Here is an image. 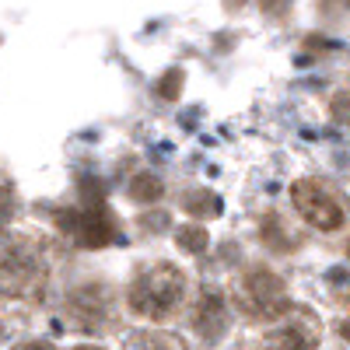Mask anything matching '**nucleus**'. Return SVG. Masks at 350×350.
I'll list each match as a JSON object with an SVG mask.
<instances>
[{"instance_id": "nucleus-5", "label": "nucleus", "mask_w": 350, "mask_h": 350, "mask_svg": "<svg viewBox=\"0 0 350 350\" xmlns=\"http://www.w3.org/2000/svg\"><path fill=\"white\" fill-rule=\"evenodd\" d=\"M56 221H60L64 235L84 249H102L116 239V221L102 203H81L74 211H64Z\"/></svg>"}, {"instance_id": "nucleus-8", "label": "nucleus", "mask_w": 350, "mask_h": 350, "mask_svg": "<svg viewBox=\"0 0 350 350\" xmlns=\"http://www.w3.org/2000/svg\"><path fill=\"white\" fill-rule=\"evenodd\" d=\"M193 326H196V333L207 343L224 336V329H228V308H224V298L217 295V291H203V295H200L196 312H193Z\"/></svg>"}, {"instance_id": "nucleus-10", "label": "nucleus", "mask_w": 350, "mask_h": 350, "mask_svg": "<svg viewBox=\"0 0 350 350\" xmlns=\"http://www.w3.org/2000/svg\"><path fill=\"white\" fill-rule=\"evenodd\" d=\"M183 207L189 214H200V217H217L221 214V200L211 189H193V193L183 196Z\"/></svg>"}, {"instance_id": "nucleus-12", "label": "nucleus", "mask_w": 350, "mask_h": 350, "mask_svg": "<svg viewBox=\"0 0 350 350\" xmlns=\"http://www.w3.org/2000/svg\"><path fill=\"white\" fill-rule=\"evenodd\" d=\"M175 242H179V249H186V252H203L207 249V231H203L200 224H186V228L175 231Z\"/></svg>"}, {"instance_id": "nucleus-14", "label": "nucleus", "mask_w": 350, "mask_h": 350, "mask_svg": "<svg viewBox=\"0 0 350 350\" xmlns=\"http://www.w3.org/2000/svg\"><path fill=\"white\" fill-rule=\"evenodd\" d=\"M333 120H340V123H347L350 126V88H343V92H336L333 95Z\"/></svg>"}, {"instance_id": "nucleus-3", "label": "nucleus", "mask_w": 350, "mask_h": 350, "mask_svg": "<svg viewBox=\"0 0 350 350\" xmlns=\"http://www.w3.org/2000/svg\"><path fill=\"white\" fill-rule=\"evenodd\" d=\"M235 298H239V308L252 319H280L291 312V301H287V287L284 280L267 270V267H252L242 280H239V291H235Z\"/></svg>"}, {"instance_id": "nucleus-15", "label": "nucleus", "mask_w": 350, "mask_h": 350, "mask_svg": "<svg viewBox=\"0 0 350 350\" xmlns=\"http://www.w3.org/2000/svg\"><path fill=\"white\" fill-rule=\"evenodd\" d=\"M291 4H295V0H259L262 14H270V18H284Z\"/></svg>"}, {"instance_id": "nucleus-4", "label": "nucleus", "mask_w": 350, "mask_h": 350, "mask_svg": "<svg viewBox=\"0 0 350 350\" xmlns=\"http://www.w3.org/2000/svg\"><path fill=\"white\" fill-rule=\"evenodd\" d=\"M291 203H295V211L319 231H336L343 224V203L319 179H298L291 186Z\"/></svg>"}, {"instance_id": "nucleus-6", "label": "nucleus", "mask_w": 350, "mask_h": 350, "mask_svg": "<svg viewBox=\"0 0 350 350\" xmlns=\"http://www.w3.org/2000/svg\"><path fill=\"white\" fill-rule=\"evenodd\" d=\"M67 315L77 329H105L112 319V301L102 284H84L67 298Z\"/></svg>"}, {"instance_id": "nucleus-7", "label": "nucleus", "mask_w": 350, "mask_h": 350, "mask_svg": "<svg viewBox=\"0 0 350 350\" xmlns=\"http://www.w3.org/2000/svg\"><path fill=\"white\" fill-rule=\"evenodd\" d=\"M315 343H319V323L305 308L287 312V319L270 333V350H315Z\"/></svg>"}, {"instance_id": "nucleus-19", "label": "nucleus", "mask_w": 350, "mask_h": 350, "mask_svg": "<svg viewBox=\"0 0 350 350\" xmlns=\"http://www.w3.org/2000/svg\"><path fill=\"white\" fill-rule=\"evenodd\" d=\"M74 350H105V347H74Z\"/></svg>"}, {"instance_id": "nucleus-20", "label": "nucleus", "mask_w": 350, "mask_h": 350, "mask_svg": "<svg viewBox=\"0 0 350 350\" xmlns=\"http://www.w3.org/2000/svg\"><path fill=\"white\" fill-rule=\"evenodd\" d=\"M347 4H350V0H347Z\"/></svg>"}, {"instance_id": "nucleus-17", "label": "nucleus", "mask_w": 350, "mask_h": 350, "mask_svg": "<svg viewBox=\"0 0 350 350\" xmlns=\"http://www.w3.org/2000/svg\"><path fill=\"white\" fill-rule=\"evenodd\" d=\"M14 350H53V347L42 343V340H28V343H21V347H14Z\"/></svg>"}, {"instance_id": "nucleus-9", "label": "nucleus", "mask_w": 350, "mask_h": 350, "mask_svg": "<svg viewBox=\"0 0 350 350\" xmlns=\"http://www.w3.org/2000/svg\"><path fill=\"white\" fill-rule=\"evenodd\" d=\"M126 350H189V347H186L179 336H172V333H161V329H140V333H130Z\"/></svg>"}, {"instance_id": "nucleus-16", "label": "nucleus", "mask_w": 350, "mask_h": 350, "mask_svg": "<svg viewBox=\"0 0 350 350\" xmlns=\"http://www.w3.org/2000/svg\"><path fill=\"white\" fill-rule=\"evenodd\" d=\"M8 217H11V193L0 186V228L8 224Z\"/></svg>"}, {"instance_id": "nucleus-1", "label": "nucleus", "mask_w": 350, "mask_h": 350, "mask_svg": "<svg viewBox=\"0 0 350 350\" xmlns=\"http://www.w3.org/2000/svg\"><path fill=\"white\" fill-rule=\"evenodd\" d=\"M183 295H186L183 270L172 267V262H151V267H144L133 277V284L126 291V301L137 315L151 319V323H161V319H168L183 305Z\"/></svg>"}, {"instance_id": "nucleus-18", "label": "nucleus", "mask_w": 350, "mask_h": 350, "mask_svg": "<svg viewBox=\"0 0 350 350\" xmlns=\"http://www.w3.org/2000/svg\"><path fill=\"white\" fill-rule=\"evenodd\" d=\"M340 333H343V340H350V319H347V323L340 326Z\"/></svg>"}, {"instance_id": "nucleus-2", "label": "nucleus", "mask_w": 350, "mask_h": 350, "mask_svg": "<svg viewBox=\"0 0 350 350\" xmlns=\"http://www.w3.org/2000/svg\"><path fill=\"white\" fill-rule=\"evenodd\" d=\"M46 284V259L32 242H11L0 252V291L14 298H32Z\"/></svg>"}, {"instance_id": "nucleus-11", "label": "nucleus", "mask_w": 350, "mask_h": 350, "mask_svg": "<svg viewBox=\"0 0 350 350\" xmlns=\"http://www.w3.org/2000/svg\"><path fill=\"white\" fill-rule=\"evenodd\" d=\"M130 196H133L137 203H154V200L161 196V183L154 179V175H148V172H140L137 179L130 183Z\"/></svg>"}, {"instance_id": "nucleus-13", "label": "nucleus", "mask_w": 350, "mask_h": 350, "mask_svg": "<svg viewBox=\"0 0 350 350\" xmlns=\"http://www.w3.org/2000/svg\"><path fill=\"white\" fill-rule=\"evenodd\" d=\"M179 92H183V70L175 67V70H168V74L158 81V95H161V98H175Z\"/></svg>"}]
</instances>
